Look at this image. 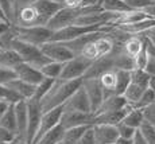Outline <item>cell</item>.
Instances as JSON below:
<instances>
[{
	"mask_svg": "<svg viewBox=\"0 0 155 144\" xmlns=\"http://www.w3.org/2000/svg\"><path fill=\"white\" fill-rule=\"evenodd\" d=\"M81 85H82V78L69 80V81H65L61 78L55 80L54 85L51 86L49 93L41 100L43 112H47V110H51L54 108L61 106V105H65L66 101L74 94V92Z\"/></svg>",
	"mask_w": 155,
	"mask_h": 144,
	"instance_id": "cell-1",
	"label": "cell"
},
{
	"mask_svg": "<svg viewBox=\"0 0 155 144\" xmlns=\"http://www.w3.org/2000/svg\"><path fill=\"white\" fill-rule=\"evenodd\" d=\"M8 49H14L20 55L23 62H27V64L32 65L34 67L39 69V70H41V67H43L45 65L51 61V59L47 58L42 53L39 46H35V44H31L22 39H18V38L12 39Z\"/></svg>",
	"mask_w": 155,
	"mask_h": 144,
	"instance_id": "cell-2",
	"label": "cell"
},
{
	"mask_svg": "<svg viewBox=\"0 0 155 144\" xmlns=\"http://www.w3.org/2000/svg\"><path fill=\"white\" fill-rule=\"evenodd\" d=\"M115 47H116V41L112 37L111 31L103 32L82 50L81 55H84L85 58L91 59V61H96V59L111 55L115 51Z\"/></svg>",
	"mask_w": 155,
	"mask_h": 144,
	"instance_id": "cell-3",
	"label": "cell"
},
{
	"mask_svg": "<svg viewBox=\"0 0 155 144\" xmlns=\"http://www.w3.org/2000/svg\"><path fill=\"white\" fill-rule=\"evenodd\" d=\"M115 28L111 23L109 25H94V26H78V25H71L65 28L53 31V35L49 42H68L73 41L76 38L81 37L84 34H89V32L94 31H112Z\"/></svg>",
	"mask_w": 155,
	"mask_h": 144,
	"instance_id": "cell-4",
	"label": "cell"
},
{
	"mask_svg": "<svg viewBox=\"0 0 155 144\" xmlns=\"http://www.w3.org/2000/svg\"><path fill=\"white\" fill-rule=\"evenodd\" d=\"M14 28H15V32H16L18 39L28 42V43L35 44V46H41V44L49 42L53 35V31L47 26L20 27V26L14 25Z\"/></svg>",
	"mask_w": 155,
	"mask_h": 144,
	"instance_id": "cell-5",
	"label": "cell"
},
{
	"mask_svg": "<svg viewBox=\"0 0 155 144\" xmlns=\"http://www.w3.org/2000/svg\"><path fill=\"white\" fill-rule=\"evenodd\" d=\"M92 62L93 61L85 58L84 55H76L74 58L69 59L68 62L64 64V69H62L59 78L65 81L82 78L85 76V73L88 71V69L91 67Z\"/></svg>",
	"mask_w": 155,
	"mask_h": 144,
	"instance_id": "cell-6",
	"label": "cell"
},
{
	"mask_svg": "<svg viewBox=\"0 0 155 144\" xmlns=\"http://www.w3.org/2000/svg\"><path fill=\"white\" fill-rule=\"evenodd\" d=\"M27 108H28V125H27V132H26V144H32L35 136H37V132L39 129L41 120H42V115H43V108L41 101L37 100V98L27 100Z\"/></svg>",
	"mask_w": 155,
	"mask_h": 144,
	"instance_id": "cell-7",
	"label": "cell"
},
{
	"mask_svg": "<svg viewBox=\"0 0 155 144\" xmlns=\"http://www.w3.org/2000/svg\"><path fill=\"white\" fill-rule=\"evenodd\" d=\"M93 113H84L80 110H74L70 108H66L64 105V112L61 116L59 124L68 129V128L80 127V125H93Z\"/></svg>",
	"mask_w": 155,
	"mask_h": 144,
	"instance_id": "cell-8",
	"label": "cell"
},
{
	"mask_svg": "<svg viewBox=\"0 0 155 144\" xmlns=\"http://www.w3.org/2000/svg\"><path fill=\"white\" fill-rule=\"evenodd\" d=\"M41 50L47 58L55 62H68L69 59L74 58V54L68 46H65L64 42H46V43L41 44Z\"/></svg>",
	"mask_w": 155,
	"mask_h": 144,
	"instance_id": "cell-9",
	"label": "cell"
},
{
	"mask_svg": "<svg viewBox=\"0 0 155 144\" xmlns=\"http://www.w3.org/2000/svg\"><path fill=\"white\" fill-rule=\"evenodd\" d=\"M14 25L20 26V27H34V26H46L41 15L38 14L37 8L31 4L25 5L20 8L14 18Z\"/></svg>",
	"mask_w": 155,
	"mask_h": 144,
	"instance_id": "cell-10",
	"label": "cell"
},
{
	"mask_svg": "<svg viewBox=\"0 0 155 144\" xmlns=\"http://www.w3.org/2000/svg\"><path fill=\"white\" fill-rule=\"evenodd\" d=\"M82 86L85 88L86 94L89 97L92 105V112L93 115L97 112V109L101 106L104 98H105V93L104 89L101 86L99 78H88V80H82Z\"/></svg>",
	"mask_w": 155,
	"mask_h": 144,
	"instance_id": "cell-11",
	"label": "cell"
},
{
	"mask_svg": "<svg viewBox=\"0 0 155 144\" xmlns=\"http://www.w3.org/2000/svg\"><path fill=\"white\" fill-rule=\"evenodd\" d=\"M62 112H64V105H61V106H58V108H54V109H51V110H47V112H43L39 129L37 132V136H35L32 144H37L46 132H49L50 129H53V128L59 124Z\"/></svg>",
	"mask_w": 155,
	"mask_h": 144,
	"instance_id": "cell-12",
	"label": "cell"
},
{
	"mask_svg": "<svg viewBox=\"0 0 155 144\" xmlns=\"http://www.w3.org/2000/svg\"><path fill=\"white\" fill-rule=\"evenodd\" d=\"M12 69L15 70V73H16L18 78L26 81V82H28V83H32V85H38V83H41L45 78V76L39 69L34 67V66L27 64V62L22 61L20 64L14 66Z\"/></svg>",
	"mask_w": 155,
	"mask_h": 144,
	"instance_id": "cell-13",
	"label": "cell"
},
{
	"mask_svg": "<svg viewBox=\"0 0 155 144\" xmlns=\"http://www.w3.org/2000/svg\"><path fill=\"white\" fill-rule=\"evenodd\" d=\"M132 105H127L123 109H117V110H109V112H103V113H97L93 117V125L94 124H108V125H116L117 127L120 123H123L124 117L130 109H132Z\"/></svg>",
	"mask_w": 155,
	"mask_h": 144,
	"instance_id": "cell-14",
	"label": "cell"
},
{
	"mask_svg": "<svg viewBox=\"0 0 155 144\" xmlns=\"http://www.w3.org/2000/svg\"><path fill=\"white\" fill-rule=\"evenodd\" d=\"M65 106L70 108V109H74V110H80V112H84V113H93L92 112V105H91V101H89V97H88V94H86V90L82 85L80 86V88L74 92V94L66 101Z\"/></svg>",
	"mask_w": 155,
	"mask_h": 144,
	"instance_id": "cell-15",
	"label": "cell"
},
{
	"mask_svg": "<svg viewBox=\"0 0 155 144\" xmlns=\"http://www.w3.org/2000/svg\"><path fill=\"white\" fill-rule=\"evenodd\" d=\"M93 132L97 144H115L119 137V131L116 125L94 124Z\"/></svg>",
	"mask_w": 155,
	"mask_h": 144,
	"instance_id": "cell-16",
	"label": "cell"
},
{
	"mask_svg": "<svg viewBox=\"0 0 155 144\" xmlns=\"http://www.w3.org/2000/svg\"><path fill=\"white\" fill-rule=\"evenodd\" d=\"M15 115H16V124H18V137L23 140L26 144V132L28 125V108L27 100H22L19 103L14 104Z\"/></svg>",
	"mask_w": 155,
	"mask_h": 144,
	"instance_id": "cell-17",
	"label": "cell"
},
{
	"mask_svg": "<svg viewBox=\"0 0 155 144\" xmlns=\"http://www.w3.org/2000/svg\"><path fill=\"white\" fill-rule=\"evenodd\" d=\"M115 67V61H113L112 54L104 58L96 59L92 62L91 67L88 69V71L85 73V76L82 77V80H88V78H99L103 73H105L107 70Z\"/></svg>",
	"mask_w": 155,
	"mask_h": 144,
	"instance_id": "cell-18",
	"label": "cell"
},
{
	"mask_svg": "<svg viewBox=\"0 0 155 144\" xmlns=\"http://www.w3.org/2000/svg\"><path fill=\"white\" fill-rule=\"evenodd\" d=\"M32 5L37 8L38 14L41 15V18L46 25L61 8H64L59 3L54 2V0H35V2H32Z\"/></svg>",
	"mask_w": 155,
	"mask_h": 144,
	"instance_id": "cell-19",
	"label": "cell"
},
{
	"mask_svg": "<svg viewBox=\"0 0 155 144\" xmlns=\"http://www.w3.org/2000/svg\"><path fill=\"white\" fill-rule=\"evenodd\" d=\"M103 32H109V31H94V32H89V34H84L81 37L76 38L73 41H68V42H64L65 46H68L69 49L73 51L76 55H81L82 50L88 46L93 39H96L99 35H101Z\"/></svg>",
	"mask_w": 155,
	"mask_h": 144,
	"instance_id": "cell-20",
	"label": "cell"
},
{
	"mask_svg": "<svg viewBox=\"0 0 155 144\" xmlns=\"http://www.w3.org/2000/svg\"><path fill=\"white\" fill-rule=\"evenodd\" d=\"M127 105H130V104H128V101L126 100V97H124L123 94H111V96L104 98L101 106L97 109V112L94 113V115L103 113V112H109V110L123 109V108H126Z\"/></svg>",
	"mask_w": 155,
	"mask_h": 144,
	"instance_id": "cell-21",
	"label": "cell"
},
{
	"mask_svg": "<svg viewBox=\"0 0 155 144\" xmlns=\"http://www.w3.org/2000/svg\"><path fill=\"white\" fill-rule=\"evenodd\" d=\"M7 86L16 92L23 100H30V98H32L35 94V89H37V85L28 83L20 78H15L12 81H10V82L7 83Z\"/></svg>",
	"mask_w": 155,
	"mask_h": 144,
	"instance_id": "cell-22",
	"label": "cell"
},
{
	"mask_svg": "<svg viewBox=\"0 0 155 144\" xmlns=\"http://www.w3.org/2000/svg\"><path fill=\"white\" fill-rule=\"evenodd\" d=\"M155 27V19L154 18H148V19L140 20V22L132 23V25H121L117 26V28L123 30L124 32L131 35H142L144 32H147L150 28Z\"/></svg>",
	"mask_w": 155,
	"mask_h": 144,
	"instance_id": "cell-23",
	"label": "cell"
},
{
	"mask_svg": "<svg viewBox=\"0 0 155 144\" xmlns=\"http://www.w3.org/2000/svg\"><path fill=\"white\" fill-rule=\"evenodd\" d=\"M99 81L104 89L105 97L111 94H116V83H117V76H116V69H109L105 73H103L99 77Z\"/></svg>",
	"mask_w": 155,
	"mask_h": 144,
	"instance_id": "cell-24",
	"label": "cell"
},
{
	"mask_svg": "<svg viewBox=\"0 0 155 144\" xmlns=\"http://www.w3.org/2000/svg\"><path fill=\"white\" fill-rule=\"evenodd\" d=\"M144 41H143V35H130L123 43V49L131 58L135 59V57L140 53Z\"/></svg>",
	"mask_w": 155,
	"mask_h": 144,
	"instance_id": "cell-25",
	"label": "cell"
},
{
	"mask_svg": "<svg viewBox=\"0 0 155 144\" xmlns=\"http://www.w3.org/2000/svg\"><path fill=\"white\" fill-rule=\"evenodd\" d=\"M91 127L92 125H80V127L68 128V129H65V135L59 144H76Z\"/></svg>",
	"mask_w": 155,
	"mask_h": 144,
	"instance_id": "cell-26",
	"label": "cell"
},
{
	"mask_svg": "<svg viewBox=\"0 0 155 144\" xmlns=\"http://www.w3.org/2000/svg\"><path fill=\"white\" fill-rule=\"evenodd\" d=\"M64 135H65V128L61 124H58L53 129L46 132L37 144H59L62 137H64Z\"/></svg>",
	"mask_w": 155,
	"mask_h": 144,
	"instance_id": "cell-27",
	"label": "cell"
},
{
	"mask_svg": "<svg viewBox=\"0 0 155 144\" xmlns=\"http://www.w3.org/2000/svg\"><path fill=\"white\" fill-rule=\"evenodd\" d=\"M103 11L113 14H124L128 11H132V8L126 3V0H104L101 4Z\"/></svg>",
	"mask_w": 155,
	"mask_h": 144,
	"instance_id": "cell-28",
	"label": "cell"
},
{
	"mask_svg": "<svg viewBox=\"0 0 155 144\" xmlns=\"http://www.w3.org/2000/svg\"><path fill=\"white\" fill-rule=\"evenodd\" d=\"M147 88H143V86L138 85V83L132 82L131 81V83L128 85V88L126 89V92H124V97H126V100L128 101V104L132 105V106H136V104L139 103V100H140L142 94L144 93V90Z\"/></svg>",
	"mask_w": 155,
	"mask_h": 144,
	"instance_id": "cell-29",
	"label": "cell"
},
{
	"mask_svg": "<svg viewBox=\"0 0 155 144\" xmlns=\"http://www.w3.org/2000/svg\"><path fill=\"white\" fill-rule=\"evenodd\" d=\"M20 62H22V58L14 49H4L0 51V66L14 67Z\"/></svg>",
	"mask_w": 155,
	"mask_h": 144,
	"instance_id": "cell-30",
	"label": "cell"
},
{
	"mask_svg": "<svg viewBox=\"0 0 155 144\" xmlns=\"http://www.w3.org/2000/svg\"><path fill=\"white\" fill-rule=\"evenodd\" d=\"M123 123L124 124H127V125H130V127H132V128L139 129L140 125L144 123V116H143L142 108H135L134 106L132 109H130V112L126 115Z\"/></svg>",
	"mask_w": 155,
	"mask_h": 144,
	"instance_id": "cell-31",
	"label": "cell"
},
{
	"mask_svg": "<svg viewBox=\"0 0 155 144\" xmlns=\"http://www.w3.org/2000/svg\"><path fill=\"white\" fill-rule=\"evenodd\" d=\"M0 125L7 129H10L11 132H15L18 135V124H16V115H15V106L14 104L10 105V108L7 109V112L2 116L0 119Z\"/></svg>",
	"mask_w": 155,
	"mask_h": 144,
	"instance_id": "cell-32",
	"label": "cell"
},
{
	"mask_svg": "<svg viewBox=\"0 0 155 144\" xmlns=\"http://www.w3.org/2000/svg\"><path fill=\"white\" fill-rule=\"evenodd\" d=\"M117 83H116V94H124L126 89L131 83V70L126 69H116Z\"/></svg>",
	"mask_w": 155,
	"mask_h": 144,
	"instance_id": "cell-33",
	"label": "cell"
},
{
	"mask_svg": "<svg viewBox=\"0 0 155 144\" xmlns=\"http://www.w3.org/2000/svg\"><path fill=\"white\" fill-rule=\"evenodd\" d=\"M62 69H64V62H55V61H50L49 64H46L43 67H41V71L45 77L47 78H54L58 80L61 77Z\"/></svg>",
	"mask_w": 155,
	"mask_h": 144,
	"instance_id": "cell-34",
	"label": "cell"
},
{
	"mask_svg": "<svg viewBox=\"0 0 155 144\" xmlns=\"http://www.w3.org/2000/svg\"><path fill=\"white\" fill-rule=\"evenodd\" d=\"M151 80V74H148L144 69H134L131 70V81L143 88H148Z\"/></svg>",
	"mask_w": 155,
	"mask_h": 144,
	"instance_id": "cell-35",
	"label": "cell"
},
{
	"mask_svg": "<svg viewBox=\"0 0 155 144\" xmlns=\"http://www.w3.org/2000/svg\"><path fill=\"white\" fill-rule=\"evenodd\" d=\"M55 80L54 78H47V77H45L43 81L41 83H38L37 85V89H35V94L32 98H37V100H42L45 96L49 93V90L51 89V86L54 85Z\"/></svg>",
	"mask_w": 155,
	"mask_h": 144,
	"instance_id": "cell-36",
	"label": "cell"
},
{
	"mask_svg": "<svg viewBox=\"0 0 155 144\" xmlns=\"http://www.w3.org/2000/svg\"><path fill=\"white\" fill-rule=\"evenodd\" d=\"M0 100H4L10 104H16L19 101H22L23 98L15 90L8 88L7 85H0Z\"/></svg>",
	"mask_w": 155,
	"mask_h": 144,
	"instance_id": "cell-37",
	"label": "cell"
},
{
	"mask_svg": "<svg viewBox=\"0 0 155 144\" xmlns=\"http://www.w3.org/2000/svg\"><path fill=\"white\" fill-rule=\"evenodd\" d=\"M139 131H140V133L143 135V137L146 139V142L148 144H155V127L151 124H148V123H143L140 125V128H139Z\"/></svg>",
	"mask_w": 155,
	"mask_h": 144,
	"instance_id": "cell-38",
	"label": "cell"
},
{
	"mask_svg": "<svg viewBox=\"0 0 155 144\" xmlns=\"http://www.w3.org/2000/svg\"><path fill=\"white\" fill-rule=\"evenodd\" d=\"M15 78H18V76L12 67L0 66V85H7L10 81H12Z\"/></svg>",
	"mask_w": 155,
	"mask_h": 144,
	"instance_id": "cell-39",
	"label": "cell"
},
{
	"mask_svg": "<svg viewBox=\"0 0 155 144\" xmlns=\"http://www.w3.org/2000/svg\"><path fill=\"white\" fill-rule=\"evenodd\" d=\"M0 8L8 22L14 23V0H0Z\"/></svg>",
	"mask_w": 155,
	"mask_h": 144,
	"instance_id": "cell-40",
	"label": "cell"
},
{
	"mask_svg": "<svg viewBox=\"0 0 155 144\" xmlns=\"http://www.w3.org/2000/svg\"><path fill=\"white\" fill-rule=\"evenodd\" d=\"M153 103H155V93L151 88H147L144 90V93L142 94L140 100H139V103L136 104L135 108H144V106H147V105H150Z\"/></svg>",
	"mask_w": 155,
	"mask_h": 144,
	"instance_id": "cell-41",
	"label": "cell"
},
{
	"mask_svg": "<svg viewBox=\"0 0 155 144\" xmlns=\"http://www.w3.org/2000/svg\"><path fill=\"white\" fill-rule=\"evenodd\" d=\"M142 110H143V116H144V121L155 127V103L142 108Z\"/></svg>",
	"mask_w": 155,
	"mask_h": 144,
	"instance_id": "cell-42",
	"label": "cell"
},
{
	"mask_svg": "<svg viewBox=\"0 0 155 144\" xmlns=\"http://www.w3.org/2000/svg\"><path fill=\"white\" fill-rule=\"evenodd\" d=\"M117 131H119V136L128 137V139H134V136H135V133H136L138 129L130 127V125H127V124H124V123H120V124L117 125Z\"/></svg>",
	"mask_w": 155,
	"mask_h": 144,
	"instance_id": "cell-43",
	"label": "cell"
},
{
	"mask_svg": "<svg viewBox=\"0 0 155 144\" xmlns=\"http://www.w3.org/2000/svg\"><path fill=\"white\" fill-rule=\"evenodd\" d=\"M126 3L132 10H146L147 7L155 4L153 0H126Z\"/></svg>",
	"mask_w": 155,
	"mask_h": 144,
	"instance_id": "cell-44",
	"label": "cell"
},
{
	"mask_svg": "<svg viewBox=\"0 0 155 144\" xmlns=\"http://www.w3.org/2000/svg\"><path fill=\"white\" fill-rule=\"evenodd\" d=\"M18 137V135L15 132H11L7 128L0 125V143H12Z\"/></svg>",
	"mask_w": 155,
	"mask_h": 144,
	"instance_id": "cell-45",
	"label": "cell"
},
{
	"mask_svg": "<svg viewBox=\"0 0 155 144\" xmlns=\"http://www.w3.org/2000/svg\"><path fill=\"white\" fill-rule=\"evenodd\" d=\"M76 144H97L96 139H94V132H93V125L89 128L88 131L82 135V137L78 140Z\"/></svg>",
	"mask_w": 155,
	"mask_h": 144,
	"instance_id": "cell-46",
	"label": "cell"
},
{
	"mask_svg": "<svg viewBox=\"0 0 155 144\" xmlns=\"http://www.w3.org/2000/svg\"><path fill=\"white\" fill-rule=\"evenodd\" d=\"M54 2L59 3L62 7H70V8H78L81 7L82 0H54Z\"/></svg>",
	"mask_w": 155,
	"mask_h": 144,
	"instance_id": "cell-47",
	"label": "cell"
},
{
	"mask_svg": "<svg viewBox=\"0 0 155 144\" xmlns=\"http://www.w3.org/2000/svg\"><path fill=\"white\" fill-rule=\"evenodd\" d=\"M32 2H34V0H14V18H15V14H16L20 8H23L25 5L31 4Z\"/></svg>",
	"mask_w": 155,
	"mask_h": 144,
	"instance_id": "cell-48",
	"label": "cell"
},
{
	"mask_svg": "<svg viewBox=\"0 0 155 144\" xmlns=\"http://www.w3.org/2000/svg\"><path fill=\"white\" fill-rule=\"evenodd\" d=\"M104 0H82L81 7H101Z\"/></svg>",
	"mask_w": 155,
	"mask_h": 144,
	"instance_id": "cell-49",
	"label": "cell"
},
{
	"mask_svg": "<svg viewBox=\"0 0 155 144\" xmlns=\"http://www.w3.org/2000/svg\"><path fill=\"white\" fill-rule=\"evenodd\" d=\"M134 144H148L147 142H146V139L143 137V135L140 133V131H136L135 136H134Z\"/></svg>",
	"mask_w": 155,
	"mask_h": 144,
	"instance_id": "cell-50",
	"label": "cell"
},
{
	"mask_svg": "<svg viewBox=\"0 0 155 144\" xmlns=\"http://www.w3.org/2000/svg\"><path fill=\"white\" fill-rule=\"evenodd\" d=\"M12 23L7 22V20H0V35H3L4 32H7L8 30L11 28Z\"/></svg>",
	"mask_w": 155,
	"mask_h": 144,
	"instance_id": "cell-51",
	"label": "cell"
},
{
	"mask_svg": "<svg viewBox=\"0 0 155 144\" xmlns=\"http://www.w3.org/2000/svg\"><path fill=\"white\" fill-rule=\"evenodd\" d=\"M10 103H7V101L4 100H0V119H2V116L4 115L5 112H7V109L10 108Z\"/></svg>",
	"mask_w": 155,
	"mask_h": 144,
	"instance_id": "cell-52",
	"label": "cell"
},
{
	"mask_svg": "<svg viewBox=\"0 0 155 144\" xmlns=\"http://www.w3.org/2000/svg\"><path fill=\"white\" fill-rule=\"evenodd\" d=\"M115 144H134V139H128V137H121V136H119Z\"/></svg>",
	"mask_w": 155,
	"mask_h": 144,
	"instance_id": "cell-53",
	"label": "cell"
},
{
	"mask_svg": "<svg viewBox=\"0 0 155 144\" xmlns=\"http://www.w3.org/2000/svg\"><path fill=\"white\" fill-rule=\"evenodd\" d=\"M144 11H146V12H147L148 15H150L151 18H154V19H155V4L150 5V7H147Z\"/></svg>",
	"mask_w": 155,
	"mask_h": 144,
	"instance_id": "cell-54",
	"label": "cell"
},
{
	"mask_svg": "<svg viewBox=\"0 0 155 144\" xmlns=\"http://www.w3.org/2000/svg\"><path fill=\"white\" fill-rule=\"evenodd\" d=\"M148 88H151L155 93V76H151V80H150V85H148Z\"/></svg>",
	"mask_w": 155,
	"mask_h": 144,
	"instance_id": "cell-55",
	"label": "cell"
},
{
	"mask_svg": "<svg viewBox=\"0 0 155 144\" xmlns=\"http://www.w3.org/2000/svg\"><path fill=\"white\" fill-rule=\"evenodd\" d=\"M0 144H12V143H0Z\"/></svg>",
	"mask_w": 155,
	"mask_h": 144,
	"instance_id": "cell-56",
	"label": "cell"
},
{
	"mask_svg": "<svg viewBox=\"0 0 155 144\" xmlns=\"http://www.w3.org/2000/svg\"><path fill=\"white\" fill-rule=\"evenodd\" d=\"M2 50H4V49H3V47H2V46H0V51H2Z\"/></svg>",
	"mask_w": 155,
	"mask_h": 144,
	"instance_id": "cell-57",
	"label": "cell"
},
{
	"mask_svg": "<svg viewBox=\"0 0 155 144\" xmlns=\"http://www.w3.org/2000/svg\"><path fill=\"white\" fill-rule=\"evenodd\" d=\"M153 2H155V0H153Z\"/></svg>",
	"mask_w": 155,
	"mask_h": 144,
	"instance_id": "cell-58",
	"label": "cell"
},
{
	"mask_svg": "<svg viewBox=\"0 0 155 144\" xmlns=\"http://www.w3.org/2000/svg\"><path fill=\"white\" fill-rule=\"evenodd\" d=\"M34 2H35V0H34Z\"/></svg>",
	"mask_w": 155,
	"mask_h": 144,
	"instance_id": "cell-59",
	"label": "cell"
}]
</instances>
